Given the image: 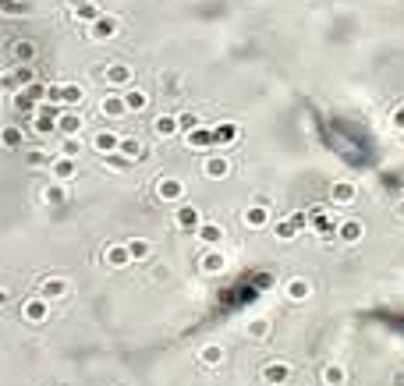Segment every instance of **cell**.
Segmentation results:
<instances>
[{
	"mask_svg": "<svg viewBox=\"0 0 404 386\" xmlns=\"http://www.w3.org/2000/svg\"><path fill=\"white\" fill-rule=\"evenodd\" d=\"M153 192H156V199H160L163 206H181L188 188H185V181H181V178H156Z\"/></svg>",
	"mask_w": 404,
	"mask_h": 386,
	"instance_id": "1",
	"label": "cell"
},
{
	"mask_svg": "<svg viewBox=\"0 0 404 386\" xmlns=\"http://www.w3.org/2000/svg\"><path fill=\"white\" fill-rule=\"evenodd\" d=\"M99 259H103L106 269H128V266L135 262L132 252H128V241H110V245H103Z\"/></svg>",
	"mask_w": 404,
	"mask_h": 386,
	"instance_id": "2",
	"label": "cell"
},
{
	"mask_svg": "<svg viewBox=\"0 0 404 386\" xmlns=\"http://www.w3.org/2000/svg\"><path fill=\"white\" fill-rule=\"evenodd\" d=\"M22 319H25L29 326H43V322H50V298H43V294L25 298V301H22Z\"/></svg>",
	"mask_w": 404,
	"mask_h": 386,
	"instance_id": "3",
	"label": "cell"
},
{
	"mask_svg": "<svg viewBox=\"0 0 404 386\" xmlns=\"http://www.w3.org/2000/svg\"><path fill=\"white\" fill-rule=\"evenodd\" d=\"M202 224H206V220H202V209L185 206V202L174 209V227H178V231H185V234H199Z\"/></svg>",
	"mask_w": 404,
	"mask_h": 386,
	"instance_id": "4",
	"label": "cell"
},
{
	"mask_svg": "<svg viewBox=\"0 0 404 386\" xmlns=\"http://www.w3.org/2000/svg\"><path fill=\"white\" fill-rule=\"evenodd\" d=\"M75 174H78V156H64V152H57L53 159H50V178L53 181H75Z\"/></svg>",
	"mask_w": 404,
	"mask_h": 386,
	"instance_id": "5",
	"label": "cell"
},
{
	"mask_svg": "<svg viewBox=\"0 0 404 386\" xmlns=\"http://www.w3.org/2000/svg\"><path fill=\"white\" fill-rule=\"evenodd\" d=\"M121 32V18H113V15H99L92 25H89V39H96V43H106V39H113Z\"/></svg>",
	"mask_w": 404,
	"mask_h": 386,
	"instance_id": "6",
	"label": "cell"
},
{
	"mask_svg": "<svg viewBox=\"0 0 404 386\" xmlns=\"http://www.w3.org/2000/svg\"><path fill=\"white\" fill-rule=\"evenodd\" d=\"M259 379L266 386H287V383H291V365H287V362H266L259 369Z\"/></svg>",
	"mask_w": 404,
	"mask_h": 386,
	"instance_id": "7",
	"label": "cell"
},
{
	"mask_svg": "<svg viewBox=\"0 0 404 386\" xmlns=\"http://www.w3.org/2000/svg\"><path fill=\"white\" fill-rule=\"evenodd\" d=\"M202 178H209V181L230 178V159H227L223 152H209V156L202 159Z\"/></svg>",
	"mask_w": 404,
	"mask_h": 386,
	"instance_id": "8",
	"label": "cell"
},
{
	"mask_svg": "<svg viewBox=\"0 0 404 386\" xmlns=\"http://www.w3.org/2000/svg\"><path fill=\"white\" fill-rule=\"evenodd\" d=\"M99 114H103L106 121H121V117H128L125 92H110V96H103V99H99Z\"/></svg>",
	"mask_w": 404,
	"mask_h": 386,
	"instance_id": "9",
	"label": "cell"
},
{
	"mask_svg": "<svg viewBox=\"0 0 404 386\" xmlns=\"http://www.w3.org/2000/svg\"><path fill=\"white\" fill-rule=\"evenodd\" d=\"M39 294L43 298H50V301H61V298H68L71 294V280L68 277H43V284H39Z\"/></svg>",
	"mask_w": 404,
	"mask_h": 386,
	"instance_id": "10",
	"label": "cell"
},
{
	"mask_svg": "<svg viewBox=\"0 0 404 386\" xmlns=\"http://www.w3.org/2000/svg\"><path fill=\"white\" fill-rule=\"evenodd\" d=\"M103 82L113 85V89H128V85L135 82V68H128V64H110V68L103 71Z\"/></svg>",
	"mask_w": 404,
	"mask_h": 386,
	"instance_id": "11",
	"label": "cell"
},
{
	"mask_svg": "<svg viewBox=\"0 0 404 386\" xmlns=\"http://www.w3.org/2000/svg\"><path fill=\"white\" fill-rule=\"evenodd\" d=\"M92 152H99V156H106V152H118L121 149V135L118 131H110V128H99L96 135H92Z\"/></svg>",
	"mask_w": 404,
	"mask_h": 386,
	"instance_id": "12",
	"label": "cell"
},
{
	"mask_svg": "<svg viewBox=\"0 0 404 386\" xmlns=\"http://www.w3.org/2000/svg\"><path fill=\"white\" fill-rule=\"evenodd\" d=\"M242 227H249V231H263V227H270V209L266 206H249L245 213H242Z\"/></svg>",
	"mask_w": 404,
	"mask_h": 386,
	"instance_id": "13",
	"label": "cell"
},
{
	"mask_svg": "<svg viewBox=\"0 0 404 386\" xmlns=\"http://www.w3.org/2000/svg\"><path fill=\"white\" fill-rule=\"evenodd\" d=\"M227 362V348L223 344H202L199 348V365L202 369H220Z\"/></svg>",
	"mask_w": 404,
	"mask_h": 386,
	"instance_id": "14",
	"label": "cell"
},
{
	"mask_svg": "<svg viewBox=\"0 0 404 386\" xmlns=\"http://www.w3.org/2000/svg\"><path fill=\"white\" fill-rule=\"evenodd\" d=\"M223 266H227V259H223L220 248H206V252L199 255V269L206 273V277H216V273H223Z\"/></svg>",
	"mask_w": 404,
	"mask_h": 386,
	"instance_id": "15",
	"label": "cell"
},
{
	"mask_svg": "<svg viewBox=\"0 0 404 386\" xmlns=\"http://www.w3.org/2000/svg\"><path fill=\"white\" fill-rule=\"evenodd\" d=\"M181 131V121L174 117V114H160L156 121H153V135L156 138H174Z\"/></svg>",
	"mask_w": 404,
	"mask_h": 386,
	"instance_id": "16",
	"label": "cell"
},
{
	"mask_svg": "<svg viewBox=\"0 0 404 386\" xmlns=\"http://www.w3.org/2000/svg\"><path fill=\"white\" fill-rule=\"evenodd\" d=\"M284 294H287V301H305L312 294V284L305 277H291V280H284Z\"/></svg>",
	"mask_w": 404,
	"mask_h": 386,
	"instance_id": "17",
	"label": "cell"
},
{
	"mask_svg": "<svg viewBox=\"0 0 404 386\" xmlns=\"http://www.w3.org/2000/svg\"><path fill=\"white\" fill-rule=\"evenodd\" d=\"M121 92H125V103H128V114H142V110L149 106V92H146V89L128 85V89H121Z\"/></svg>",
	"mask_w": 404,
	"mask_h": 386,
	"instance_id": "18",
	"label": "cell"
},
{
	"mask_svg": "<svg viewBox=\"0 0 404 386\" xmlns=\"http://www.w3.org/2000/svg\"><path fill=\"white\" fill-rule=\"evenodd\" d=\"M39 199H43L46 206H64V202H68V185H64V181H50V185L39 192Z\"/></svg>",
	"mask_w": 404,
	"mask_h": 386,
	"instance_id": "19",
	"label": "cell"
},
{
	"mask_svg": "<svg viewBox=\"0 0 404 386\" xmlns=\"http://www.w3.org/2000/svg\"><path fill=\"white\" fill-rule=\"evenodd\" d=\"M82 124H85V121H82L78 110H64V114L57 117V131H61V135H78Z\"/></svg>",
	"mask_w": 404,
	"mask_h": 386,
	"instance_id": "20",
	"label": "cell"
},
{
	"mask_svg": "<svg viewBox=\"0 0 404 386\" xmlns=\"http://www.w3.org/2000/svg\"><path fill=\"white\" fill-rule=\"evenodd\" d=\"M270 334H273V322H270V319H263V315H259V319H252V322L245 326V337H249V341H256V344H263Z\"/></svg>",
	"mask_w": 404,
	"mask_h": 386,
	"instance_id": "21",
	"label": "cell"
},
{
	"mask_svg": "<svg viewBox=\"0 0 404 386\" xmlns=\"http://www.w3.org/2000/svg\"><path fill=\"white\" fill-rule=\"evenodd\" d=\"M36 53H39V50H36V43H29V39H15V43H11V57H15L18 64H32Z\"/></svg>",
	"mask_w": 404,
	"mask_h": 386,
	"instance_id": "22",
	"label": "cell"
},
{
	"mask_svg": "<svg viewBox=\"0 0 404 386\" xmlns=\"http://www.w3.org/2000/svg\"><path fill=\"white\" fill-rule=\"evenodd\" d=\"M195 238H199L206 248H220V241H223V227H220V224H209V220H206Z\"/></svg>",
	"mask_w": 404,
	"mask_h": 386,
	"instance_id": "23",
	"label": "cell"
},
{
	"mask_svg": "<svg viewBox=\"0 0 404 386\" xmlns=\"http://www.w3.org/2000/svg\"><path fill=\"white\" fill-rule=\"evenodd\" d=\"M22 138H25L22 124H4V128H0V149H18Z\"/></svg>",
	"mask_w": 404,
	"mask_h": 386,
	"instance_id": "24",
	"label": "cell"
},
{
	"mask_svg": "<svg viewBox=\"0 0 404 386\" xmlns=\"http://www.w3.org/2000/svg\"><path fill=\"white\" fill-rule=\"evenodd\" d=\"M238 135H242V128L238 124H220V128H213V145H230V142H238Z\"/></svg>",
	"mask_w": 404,
	"mask_h": 386,
	"instance_id": "25",
	"label": "cell"
},
{
	"mask_svg": "<svg viewBox=\"0 0 404 386\" xmlns=\"http://www.w3.org/2000/svg\"><path fill=\"white\" fill-rule=\"evenodd\" d=\"M128 252H132L135 262H146V259H153V241H149V238H132V241H128Z\"/></svg>",
	"mask_w": 404,
	"mask_h": 386,
	"instance_id": "26",
	"label": "cell"
},
{
	"mask_svg": "<svg viewBox=\"0 0 404 386\" xmlns=\"http://www.w3.org/2000/svg\"><path fill=\"white\" fill-rule=\"evenodd\" d=\"M132 163H135V159H128L121 149H118V152H106V156H103V167H106V171H118V174H125V171L132 167Z\"/></svg>",
	"mask_w": 404,
	"mask_h": 386,
	"instance_id": "27",
	"label": "cell"
},
{
	"mask_svg": "<svg viewBox=\"0 0 404 386\" xmlns=\"http://www.w3.org/2000/svg\"><path fill=\"white\" fill-rule=\"evenodd\" d=\"M121 152L139 163V159H146V142H139V138H121Z\"/></svg>",
	"mask_w": 404,
	"mask_h": 386,
	"instance_id": "28",
	"label": "cell"
},
{
	"mask_svg": "<svg viewBox=\"0 0 404 386\" xmlns=\"http://www.w3.org/2000/svg\"><path fill=\"white\" fill-rule=\"evenodd\" d=\"M99 15H103V8L92 4V0H89V4H82V8H75V22H89V25H92Z\"/></svg>",
	"mask_w": 404,
	"mask_h": 386,
	"instance_id": "29",
	"label": "cell"
},
{
	"mask_svg": "<svg viewBox=\"0 0 404 386\" xmlns=\"http://www.w3.org/2000/svg\"><path fill=\"white\" fill-rule=\"evenodd\" d=\"M188 145H199V149H206V145H213V131H206V128L199 124L195 131H188Z\"/></svg>",
	"mask_w": 404,
	"mask_h": 386,
	"instance_id": "30",
	"label": "cell"
},
{
	"mask_svg": "<svg viewBox=\"0 0 404 386\" xmlns=\"http://www.w3.org/2000/svg\"><path fill=\"white\" fill-rule=\"evenodd\" d=\"M323 383H326V386H340V383H344V369H340V365H326V369H323Z\"/></svg>",
	"mask_w": 404,
	"mask_h": 386,
	"instance_id": "31",
	"label": "cell"
},
{
	"mask_svg": "<svg viewBox=\"0 0 404 386\" xmlns=\"http://www.w3.org/2000/svg\"><path fill=\"white\" fill-rule=\"evenodd\" d=\"M351 199H355V188H351L348 181L333 185V202H351Z\"/></svg>",
	"mask_w": 404,
	"mask_h": 386,
	"instance_id": "32",
	"label": "cell"
},
{
	"mask_svg": "<svg viewBox=\"0 0 404 386\" xmlns=\"http://www.w3.org/2000/svg\"><path fill=\"white\" fill-rule=\"evenodd\" d=\"M0 89H4V92H11V96H15V92L22 89V85H18V75H15V68L0 75Z\"/></svg>",
	"mask_w": 404,
	"mask_h": 386,
	"instance_id": "33",
	"label": "cell"
},
{
	"mask_svg": "<svg viewBox=\"0 0 404 386\" xmlns=\"http://www.w3.org/2000/svg\"><path fill=\"white\" fill-rule=\"evenodd\" d=\"M295 220H280V224H277V234H280V241H295Z\"/></svg>",
	"mask_w": 404,
	"mask_h": 386,
	"instance_id": "34",
	"label": "cell"
},
{
	"mask_svg": "<svg viewBox=\"0 0 404 386\" xmlns=\"http://www.w3.org/2000/svg\"><path fill=\"white\" fill-rule=\"evenodd\" d=\"M337 234H340L344 241H358V238H362V227H358V224H340Z\"/></svg>",
	"mask_w": 404,
	"mask_h": 386,
	"instance_id": "35",
	"label": "cell"
},
{
	"mask_svg": "<svg viewBox=\"0 0 404 386\" xmlns=\"http://www.w3.org/2000/svg\"><path fill=\"white\" fill-rule=\"evenodd\" d=\"M78 149H82L78 135H64V145H61V152H64V156H78Z\"/></svg>",
	"mask_w": 404,
	"mask_h": 386,
	"instance_id": "36",
	"label": "cell"
},
{
	"mask_svg": "<svg viewBox=\"0 0 404 386\" xmlns=\"http://www.w3.org/2000/svg\"><path fill=\"white\" fill-rule=\"evenodd\" d=\"M178 121H181V131H195V128L202 124V117H199V114H181Z\"/></svg>",
	"mask_w": 404,
	"mask_h": 386,
	"instance_id": "37",
	"label": "cell"
},
{
	"mask_svg": "<svg viewBox=\"0 0 404 386\" xmlns=\"http://www.w3.org/2000/svg\"><path fill=\"white\" fill-rule=\"evenodd\" d=\"M50 159H53V156H46L43 149H36V152H29V163H32V167H50Z\"/></svg>",
	"mask_w": 404,
	"mask_h": 386,
	"instance_id": "38",
	"label": "cell"
},
{
	"mask_svg": "<svg viewBox=\"0 0 404 386\" xmlns=\"http://www.w3.org/2000/svg\"><path fill=\"white\" fill-rule=\"evenodd\" d=\"M0 8L8 15H25V4H18V0H0Z\"/></svg>",
	"mask_w": 404,
	"mask_h": 386,
	"instance_id": "39",
	"label": "cell"
},
{
	"mask_svg": "<svg viewBox=\"0 0 404 386\" xmlns=\"http://www.w3.org/2000/svg\"><path fill=\"white\" fill-rule=\"evenodd\" d=\"M4 305H11V291H8V287H0V308H4Z\"/></svg>",
	"mask_w": 404,
	"mask_h": 386,
	"instance_id": "40",
	"label": "cell"
},
{
	"mask_svg": "<svg viewBox=\"0 0 404 386\" xmlns=\"http://www.w3.org/2000/svg\"><path fill=\"white\" fill-rule=\"evenodd\" d=\"M68 4H71V8H82V4H89V0H68Z\"/></svg>",
	"mask_w": 404,
	"mask_h": 386,
	"instance_id": "41",
	"label": "cell"
},
{
	"mask_svg": "<svg viewBox=\"0 0 404 386\" xmlns=\"http://www.w3.org/2000/svg\"><path fill=\"white\" fill-rule=\"evenodd\" d=\"M53 386H57V383H53Z\"/></svg>",
	"mask_w": 404,
	"mask_h": 386,
	"instance_id": "42",
	"label": "cell"
}]
</instances>
